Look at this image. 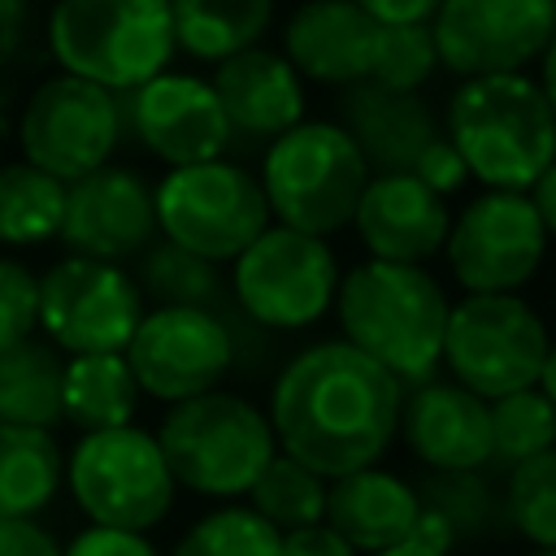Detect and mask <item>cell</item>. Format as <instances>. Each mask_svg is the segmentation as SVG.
<instances>
[{
    "label": "cell",
    "instance_id": "cell-1",
    "mask_svg": "<svg viewBox=\"0 0 556 556\" xmlns=\"http://www.w3.org/2000/svg\"><path fill=\"white\" fill-rule=\"evenodd\" d=\"M404 382L343 339L295 352L269 387V430L278 452L317 478L369 469L395 443Z\"/></svg>",
    "mask_w": 556,
    "mask_h": 556
},
{
    "label": "cell",
    "instance_id": "cell-2",
    "mask_svg": "<svg viewBox=\"0 0 556 556\" xmlns=\"http://www.w3.org/2000/svg\"><path fill=\"white\" fill-rule=\"evenodd\" d=\"M447 308L452 300L426 265L374 256L352 265L334 291L343 343L378 361L404 387L434 378V369L443 365Z\"/></svg>",
    "mask_w": 556,
    "mask_h": 556
},
{
    "label": "cell",
    "instance_id": "cell-3",
    "mask_svg": "<svg viewBox=\"0 0 556 556\" xmlns=\"http://www.w3.org/2000/svg\"><path fill=\"white\" fill-rule=\"evenodd\" d=\"M447 143L486 191H530L556 161V117L526 74L460 78L443 113Z\"/></svg>",
    "mask_w": 556,
    "mask_h": 556
},
{
    "label": "cell",
    "instance_id": "cell-4",
    "mask_svg": "<svg viewBox=\"0 0 556 556\" xmlns=\"http://www.w3.org/2000/svg\"><path fill=\"white\" fill-rule=\"evenodd\" d=\"M43 48L61 74L126 96L169 70L174 22L169 0H52Z\"/></svg>",
    "mask_w": 556,
    "mask_h": 556
},
{
    "label": "cell",
    "instance_id": "cell-5",
    "mask_svg": "<svg viewBox=\"0 0 556 556\" xmlns=\"http://www.w3.org/2000/svg\"><path fill=\"white\" fill-rule=\"evenodd\" d=\"M152 434L174 486L204 500H243L261 469L278 456L265 408L222 387L169 404Z\"/></svg>",
    "mask_w": 556,
    "mask_h": 556
},
{
    "label": "cell",
    "instance_id": "cell-6",
    "mask_svg": "<svg viewBox=\"0 0 556 556\" xmlns=\"http://www.w3.org/2000/svg\"><path fill=\"white\" fill-rule=\"evenodd\" d=\"M256 178L278 226L326 239L352 226L356 200L369 182V165L339 122L304 117L300 126L265 143Z\"/></svg>",
    "mask_w": 556,
    "mask_h": 556
},
{
    "label": "cell",
    "instance_id": "cell-7",
    "mask_svg": "<svg viewBox=\"0 0 556 556\" xmlns=\"http://www.w3.org/2000/svg\"><path fill=\"white\" fill-rule=\"evenodd\" d=\"M65 491L87 526L152 534L174 508V473L143 426L78 434L65 452Z\"/></svg>",
    "mask_w": 556,
    "mask_h": 556
},
{
    "label": "cell",
    "instance_id": "cell-8",
    "mask_svg": "<svg viewBox=\"0 0 556 556\" xmlns=\"http://www.w3.org/2000/svg\"><path fill=\"white\" fill-rule=\"evenodd\" d=\"M122 139H126L122 96L61 70L35 78L13 113L17 161L43 169L65 187L109 165Z\"/></svg>",
    "mask_w": 556,
    "mask_h": 556
},
{
    "label": "cell",
    "instance_id": "cell-9",
    "mask_svg": "<svg viewBox=\"0 0 556 556\" xmlns=\"http://www.w3.org/2000/svg\"><path fill=\"white\" fill-rule=\"evenodd\" d=\"M156 235L222 265L235 261L274 217L261 178L239 161H200L165 169L152 182Z\"/></svg>",
    "mask_w": 556,
    "mask_h": 556
},
{
    "label": "cell",
    "instance_id": "cell-10",
    "mask_svg": "<svg viewBox=\"0 0 556 556\" xmlns=\"http://www.w3.org/2000/svg\"><path fill=\"white\" fill-rule=\"evenodd\" d=\"M339 261L334 248L317 235L291 230L269 222L235 261H230V300L235 308L278 334V330H304L326 317L339 291Z\"/></svg>",
    "mask_w": 556,
    "mask_h": 556
},
{
    "label": "cell",
    "instance_id": "cell-11",
    "mask_svg": "<svg viewBox=\"0 0 556 556\" xmlns=\"http://www.w3.org/2000/svg\"><path fill=\"white\" fill-rule=\"evenodd\" d=\"M547 343L543 317L521 295H460L447 308L443 365L452 382L491 404L539 382Z\"/></svg>",
    "mask_w": 556,
    "mask_h": 556
},
{
    "label": "cell",
    "instance_id": "cell-12",
    "mask_svg": "<svg viewBox=\"0 0 556 556\" xmlns=\"http://www.w3.org/2000/svg\"><path fill=\"white\" fill-rule=\"evenodd\" d=\"M148 300L126 265L61 252L39 274V326L35 334L61 356L126 352Z\"/></svg>",
    "mask_w": 556,
    "mask_h": 556
},
{
    "label": "cell",
    "instance_id": "cell-13",
    "mask_svg": "<svg viewBox=\"0 0 556 556\" xmlns=\"http://www.w3.org/2000/svg\"><path fill=\"white\" fill-rule=\"evenodd\" d=\"M443 256L465 295H517L547 256V230L526 191H478L452 217Z\"/></svg>",
    "mask_w": 556,
    "mask_h": 556
},
{
    "label": "cell",
    "instance_id": "cell-14",
    "mask_svg": "<svg viewBox=\"0 0 556 556\" xmlns=\"http://www.w3.org/2000/svg\"><path fill=\"white\" fill-rule=\"evenodd\" d=\"M122 356L139 391L169 408L178 400L222 387V378L235 369V339L226 317L213 308L152 304L139 317Z\"/></svg>",
    "mask_w": 556,
    "mask_h": 556
},
{
    "label": "cell",
    "instance_id": "cell-15",
    "mask_svg": "<svg viewBox=\"0 0 556 556\" xmlns=\"http://www.w3.org/2000/svg\"><path fill=\"white\" fill-rule=\"evenodd\" d=\"M430 35L456 78L526 74L556 35V0H439Z\"/></svg>",
    "mask_w": 556,
    "mask_h": 556
},
{
    "label": "cell",
    "instance_id": "cell-16",
    "mask_svg": "<svg viewBox=\"0 0 556 556\" xmlns=\"http://www.w3.org/2000/svg\"><path fill=\"white\" fill-rule=\"evenodd\" d=\"M122 122L143 152L178 165L217 161L230 148V126L208 78L187 70H161L143 87L122 96Z\"/></svg>",
    "mask_w": 556,
    "mask_h": 556
},
{
    "label": "cell",
    "instance_id": "cell-17",
    "mask_svg": "<svg viewBox=\"0 0 556 556\" xmlns=\"http://www.w3.org/2000/svg\"><path fill=\"white\" fill-rule=\"evenodd\" d=\"M156 239V204L143 169L109 161L65 187V213L56 235L65 252L126 265L139 261L143 248Z\"/></svg>",
    "mask_w": 556,
    "mask_h": 556
},
{
    "label": "cell",
    "instance_id": "cell-18",
    "mask_svg": "<svg viewBox=\"0 0 556 556\" xmlns=\"http://www.w3.org/2000/svg\"><path fill=\"white\" fill-rule=\"evenodd\" d=\"M213 91L230 126V148L235 143H274L291 126L304 122L308 96L304 78L287 65L278 48H248L213 65Z\"/></svg>",
    "mask_w": 556,
    "mask_h": 556
},
{
    "label": "cell",
    "instance_id": "cell-19",
    "mask_svg": "<svg viewBox=\"0 0 556 556\" xmlns=\"http://www.w3.org/2000/svg\"><path fill=\"white\" fill-rule=\"evenodd\" d=\"M395 434L426 469H482L491 460V408L460 382L404 387Z\"/></svg>",
    "mask_w": 556,
    "mask_h": 556
},
{
    "label": "cell",
    "instance_id": "cell-20",
    "mask_svg": "<svg viewBox=\"0 0 556 556\" xmlns=\"http://www.w3.org/2000/svg\"><path fill=\"white\" fill-rule=\"evenodd\" d=\"M378 30L356 0H304L282 26V56L304 83L343 91L369 78Z\"/></svg>",
    "mask_w": 556,
    "mask_h": 556
},
{
    "label": "cell",
    "instance_id": "cell-21",
    "mask_svg": "<svg viewBox=\"0 0 556 556\" xmlns=\"http://www.w3.org/2000/svg\"><path fill=\"white\" fill-rule=\"evenodd\" d=\"M352 226L374 261L426 265L443 252L452 213L447 200L421 187L413 174H369Z\"/></svg>",
    "mask_w": 556,
    "mask_h": 556
},
{
    "label": "cell",
    "instance_id": "cell-22",
    "mask_svg": "<svg viewBox=\"0 0 556 556\" xmlns=\"http://www.w3.org/2000/svg\"><path fill=\"white\" fill-rule=\"evenodd\" d=\"M339 126L369 174H408L421 148L439 139V117L417 91H387L369 78L339 91Z\"/></svg>",
    "mask_w": 556,
    "mask_h": 556
},
{
    "label": "cell",
    "instance_id": "cell-23",
    "mask_svg": "<svg viewBox=\"0 0 556 556\" xmlns=\"http://www.w3.org/2000/svg\"><path fill=\"white\" fill-rule=\"evenodd\" d=\"M417 491L408 478L391 469H356L326 482V526L352 547V552H387L395 543H408L417 521Z\"/></svg>",
    "mask_w": 556,
    "mask_h": 556
},
{
    "label": "cell",
    "instance_id": "cell-24",
    "mask_svg": "<svg viewBox=\"0 0 556 556\" xmlns=\"http://www.w3.org/2000/svg\"><path fill=\"white\" fill-rule=\"evenodd\" d=\"M143 391L122 352L65 356L61 365V421L78 434L135 426Z\"/></svg>",
    "mask_w": 556,
    "mask_h": 556
},
{
    "label": "cell",
    "instance_id": "cell-25",
    "mask_svg": "<svg viewBox=\"0 0 556 556\" xmlns=\"http://www.w3.org/2000/svg\"><path fill=\"white\" fill-rule=\"evenodd\" d=\"M65 491V447L52 430L0 426V517L39 521Z\"/></svg>",
    "mask_w": 556,
    "mask_h": 556
},
{
    "label": "cell",
    "instance_id": "cell-26",
    "mask_svg": "<svg viewBox=\"0 0 556 556\" xmlns=\"http://www.w3.org/2000/svg\"><path fill=\"white\" fill-rule=\"evenodd\" d=\"M174 48L191 61L222 65L261 43L274 22V0H169Z\"/></svg>",
    "mask_w": 556,
    "mask_h": 556
},
{
    "label": "cell",
    "instance_id": "cell-27",
    "mask_svg": "<svg viewBox=\"0 0 556 556\" xmlns=\"http://www.w3.org/2000/svg\"><path fill=\"white\" fill-rule=\"evenodd\" d=\"M61 365L65 356L39 334L0 352V426H61Z\"/></svg>",
    "mask_w": 556,
    "mask_h": 556
},
{
    "label": "cell",
    "instance_id": "cell-28",
    "mask_svg": "<svg viewBox=\"0 0 556 556\" xmlns=\"http://www.w3.org/2000/svg\"><path fill=\"white\" fill-rule=\"evenodd\" d=\"M65 213V182L48 178L26 161L0 165V248L4 252H35L56 243Z\"/></svg>",
    "mask_w": 556,
    "mask_h": 556
},
{
    "label": "cell",
    "instance_id": "cell-29",
    "mask_svg": "<svg viewBox=\"0 0 556 556\" xmlns=\"http://www.w3.org/2000/svg\"><path fill=\"white\" fill-rule=\"evenodd\" d=\"M135 282L143 291V300L152 304H174V308H213L222 313L230 304V282L222 274V265L156 239L143 248V256L135 261Z\"/></svg>",
    "mask_w": 556,
    "mask_h": 556
},
{
    "label": "cell",
    "instance_id": "cell-30",
    "mask_svg": "<svg viewBox=\"0 0 556 556\" xmlns=\"http://www.w3.org/2000/svg\"><path fill=\"white\" fill-rule=\"evenodd\" d=\"M417 504L439 513L452 534L456 547L465 543H486L504 530V508H500V491L482 469H430L417 486Z\"/></svg>",
    "mask_w": 556,
    "mask_h": 556
},
{
    "label": "cell",
    "instance_id": "cell-31",
    "mask_svg": "<svg viewBox=\"0 0 556 556\" xmlns=\"http://www.w3.org/2000/svg\"><path fill=\"white\" fill-rule=\"evenodd\" d=\"M500 508L504 530L521 534L534 552H556V447L508 465Z\"/></svg>",
    "mask_w": 556,
    "mask_h": 556
},
{
    "label": "cell",
    "instance_id": "cell-32",
    "mask_svg": "<svg viewBox=\"0 0 556 556\" xmlns=\"http://www.w3.org/2000/svg\"><path fill=\"white\" fill-rule=\"evenodd\" d=\"M248 508L261 513L278 534L300 530V526H317L326 517V478H317L313 469H304L291 456H274L261 478L248 491Z\"/></svg>",
    "mask_w": 556,
    "mask_h": 556
},
{
    "label": "cell",
    "instance_id": "cell-33",
    "mask_svg": "<svg viewBox=\"0 0 556 556\" xmlns=\"http://www.w3.org/2000/svg\"><path fill=\"white\" fill-rule=\"evenodd\" d=\"M282 534L248 504H222L195 517L169 556H278Z\"/></svg>",
    "mask_w": 556,
    "mask_h": 556
},
{
    "label": "cell",
    "instance_id": "cell-34",
    "mask_svg": "<svg viewBox=\"0 0 556 556\" xmlns=\"http://www.w3.org/2000/svg\"><path fill=\"white\" fill-rule=\"evenodd\" d=\"M491 408V460L517 465L556 447V408L539 387L500 395Z\"/></svg>",
    "mask_w": 556,
    "mask_h": 556
},
{
    "label": "cell",
    "instance_id": "cell-35",
    "mask_svg": "<svg viewBox=\"0 0 556 556\" xmlns=\"http://www.w3.org/2000/svg\"><path fill=\"white\" fill-rule=\"evenodd\" d=\"M434 70H439V52H434L430 22H408V26H382L378 30L369 83H378L387 91H417V87L430 83Z\"/></svg>",
    "mask_w": 556,
    "mask_h": 556
},
{
    "label": "cell",
    "instance_id": "cell-36",
    "mask_svg": "<svg viewBox=\"0 0 556 556\" xmlns=\"http://www.w3.org/2000/svg\"><path fill=\"white\" fill-rule=\"evenodd\" d=\"M39 326V274L0 252V352L30 339Z\"/></svg>",
    "mask_w": 556,
    "mask_h": 556
},
{
    "label": "cell",
    "instance_id": "cell-37",
    "mask_svg": "<svg viewBox=\"0 0 556 556\" xmlns=\"http://www.w3.org/2000/svg\"><path fill=\"white\" fill-rule=\"evenodd\" d=\"M421 187H430L434 195H456L465 182H469V169H465V161H460V152L439 135V139H430L426 148H421V156L413 161V169H408Z\"/></svg>",
    "mask_w": 556,
    "mask_h": 556
},
{
    "label": "cell",
    "instance_id": "cell-38",
    "mask_svg": "<svg viewBox=\"0 0 556 556\" xmlns=\"http://www.w3.org/2000/svg\"><path fill=\"white\" fill-rule=\"evenodd\" d=\"M61 556H161V547L148 534L130 530H104V526H83L61 543Z\"/></svg>",
    "mask_w": 556,
    "mask_h": 556
},
{
    "label": "cell",
    "instance_id": "cell-39",
    "mask_svg": "<svg viewBox=\"0 0 556 556\" xmlns=\"http://www.w3.org/2000/svg\"><path fill=\"white\" fill-rule=\"evenodd\" d=\"M30 22H35L30 0H0V78H4V74L17 65V56L26 52Z\"/></svg>",
    "mask_w": 556,
    "mask_h": 556
},
{
    "label": "cell",
    "instance_id": "cell-40",
    "mask_svg": "<svg viewBox=\"0 0 556 556\" xmlns=\"http://www.w3.org/2000/svg\"><path fill=\"white\" fill-rule=\"evenodd\" d=\"M0 556H61V539L39 521L0 517Z\"/></svg>",
    "mask_w": 556,
    "mask_h": 556
},
{
    "label": "cell",
    "instance_id": "cell-41",
    "mask_svg": "<svg viewBox=\"0 0 556 556\" xmlns=\"http://www.w3.org/2000/svg\"><path fill=\"white\" fill-rule=\"evenodd\" d=\"M278 556H356L326 521H317V526H300V530H287L282 534V547H278Z\"/></svg>",
    "mask_w": 556,
    "mask_h": 556
},
{
    "label": "cell",
    "instance_id": "cell-42",
    "mask_svg": "<svg viewBox=\"0 0 556 556\" xmlns=\"http://www.w3.org/2000/svg\"><path fill=\"white\" fill-rule=\"evenodd\" d=\"M378 26H408V22H430L439 0H356Z\"/></svg>",
    "mask_w": 556,
    "mask_h": 556
},
{
    "label": "cell",
    "instance_id": "cell-43",
    "mask_svg": "<svg viewBox=\"0 0 556 556\" xmlns=\"http://www.w3.org/2000/svg\"><path fill=\"white\" fill-rule=\"evenodd\" d=\"M417 547H430V552H439V556H452L456 552V534H452V526L439 517V513H430V508H417V521H413V534H408Z\"/></svg>",
    "mask_w": 556,
    "mask_h": 556
},
{
    "label": "cell",
    "instance_id": "cell-44",
    "mask_svg": "<svg viewBox=\"0 0 556 556\" xmlns=\"http://www.w3.org/2000/svg\"><path fill=\"white\" fill-rule=\"evenodd\" d=\"M526 195H530V204H534V213H539L547 239H556V161L534 178V187H530Z\"/></svg>",
    "mask_w": 556,
    "mask_h": 556
},
{
    "label": "cell",
    "instance_id": "cell-45",
    "mask_svg": "<svg viewBox=\"0 0 556 556\" xmlns=\"http://www.w3.org/2000/svg\"><path fill=\"white\" fill-rule=\"evenodd\" d=\"M539 91H543V100H547V109L556 117V35L539 56Z\"/></svg>",
    "mask_w": 556,
    "mask_h": 556
},
{
    "label": "cell",
    "instance_id": "cell-46",
    "mask_svg": "<svg viewBox=\"0 0 556 556\" xmlns=\"http://www.w3.org/2000/svg\"><path fill=\"white\" fill-rule=\"evenodd\" d=\"M547 400H552V408H556V343H547V356H543V369H539V382H534Z\"/></svg>",
    "mask_w": 556,
    "mask_h": 556
},
{
    "label": "cell",
    "instance_id": "cell-47",
    "mask_svg": "<svg viewBox=\"0 0 556 556\" xmlns=\"http://www.w3.org/2000/svg\"><path fill=\"white\" fill-rule=\"evenodd\" d=\"M374 556H439V552H430V547H417V543L408 539V543H395V547H387V552H374Z\"/></svg>",
    "mask_w": 556,
    "mask_h": 556
},
{
    "label": "cell",
    "instance_id": "cell-48",
    "mask_svg": "<svg viewBox=\"0 0 556 556\" xmlns=\"http://www.w3.org/2000/svg\"><path fill=\"white\" fill-rule=\"evenodd\" d=\"M526 556H556V552H526Z\"/></svg>",
    "mask_w": 556,
    "mask_h": 556
}]
</instances>
